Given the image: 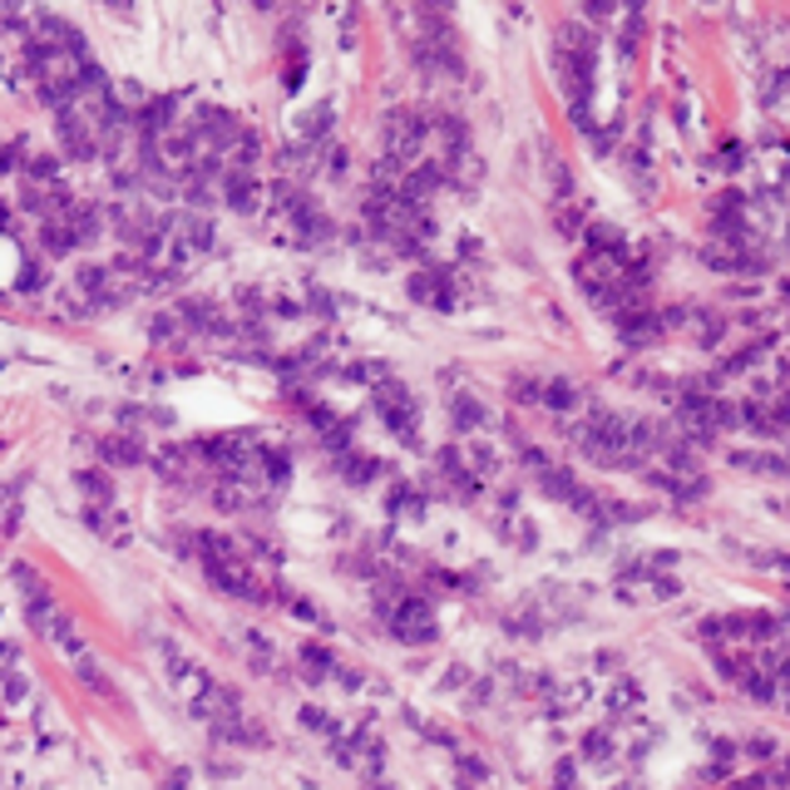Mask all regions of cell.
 Returning <instances> with one entry per match:
<instances>
[{
  "label": "cell",
  "mask_w": 790,
  "mask_h": 790,
  "mask_svg": "<svg viewBox=\"0 0 790 790\" xmlns=\"http://www.w3.org/2000/svg\"><path fill=\"white\" fill-rule=\"evenodd\" d=\"M479 420H485V410H479L469 396H459V400H455V425H459V430H475Z\"/></svg>",
  "instance_id": "9"
},
{
  "label": "cell",
  "mask_w": 790,
  "mask_h": 790,
  "mask_svg": "<svg viewBox=\"0 0 790 790\" xmlns=\"http://www.w3.org/2000/svg\"><path fill=\"white\" fill-rule=\"evenodd\" d=\"M198 559L203 569H208V578L218 583L228 598H248V603H267L272 598V588H267V578L258 573V563L242 553L238 539H223V533H203L198 539Z\"/></svg>",
  "instance_id": "1"
},
{
  "label": "cell",
  "mask_w": 790,
  "mask_h": 790,
  "mask_svg": "<svg viewBox=\"0 0 790 790\" xmlns=\"http://www.w3.org/2000/svg\"><path fill=\"white\" fill-rule=\"evenodd\" d=\"M553 69H559V85H563V95H569V105L583 115L588 89H593V69H598V40H593L578 20L559 25V40H553Z\"/></svg>",
  "instance_id": "2"
},
{
  "label": "cell",
  "mask_w": 790,
  "mask_h": 790,
  "mask_svg": "<svg viewBox=\"0 0 790 790\" xmlns=\"http://www.w3.org/2000/svg\"><path fill=\"white\" fill-rule=\"evenodd\" d=\"M79 485H85V495L95 499V505H105V499H109V479L99 475V469H89V475H79Z\"/></svg>",
  "instance_id": "11"
},
{
  "label": "cell",
  "mask_w": 790,
  "mask_h": 790,
  "mask_svg": "<svg viewBox=\"0 0 790 790\" xmlns=\"http://www.w3.org/2000/svg\"><path fill=\"white\" fill-rule=\"evenodd\" d=\"M105 455L119 459V465H139L143 450H139V440H133V435H119V440H105Z\"/></svg>",
  "instance_id": "8"
},
{
  "label": "cell",
  "mask_w": 790,
  "mask_h": 790,
  "mask_svg": "<svg viewBox=\"0 0 790 790\" xmlns=\"http://www.w3.org/2000/svg\"><path fill=\"white\" fill-rule=\"evenodd\" d=\"M153 465H159L163 479H173V485H198V465H203V445H169L153 455Z\"/></svg>",
  "instance_id": "6"
},
{
  "label": "cell",
  "mask_w": 790,
  "mask_h": 790,
  "mask_svg": "<svg viewBox=\"0 0 790 790\" xmlns=\"http://www.w3.org/2000/svg\"><path fill=\"white\" fill-rule=\"evenodd\" d=\"M386 623L400 642H430L435 638V608L425 598H410V593L396 588V598L386 603Z\"/></svg>",
  "instance_id": "4"
},
{
  "label": "cell",
  "mask_w": 790,
  "mask_h": 790,
  "mask_svg": "<svg viewBox=\"0 0 790 790\" xmlns=\"http://www.w3.org/2000/svg\"><path fill=\"white\" fill-rule=\"evenodd\" d=\"M736 465L742 469H766V475H781V455H736Z\"/></svg>",
  "instance_id": "10"
},
{
  "label": "cell",
  "mask_w": 790,
  "mask_h": 790,
  "mask_svg": "<svg viewBox=\"0 0 790 790\" xmlns=\"http://www.w3.org/2000/svg\"><path fill=\"white\" fill-rule=\"evenodd\" d=\"M410 296H415L420 306H435V312H450L455 306V277L450 272H415L410 277Z\"/></svg>",
  "instance_id": "7"
},
{
  "label": "cell",
  "mask_w": 790,
  "mask_h": 790,
  "mask_svg": "<svg viewBox=\"0 0 790 790\" xmlns=\"http://www.w3.org/2000/svg\"><path fill=\"white\" fill-rule=\"evenodd\" d=\"M89 69V50H59V45H30V75H35V89L50 99V105H65L69 95L79 89Z\"/></svg>",
  "instance_id": "3"
},
{
  "label": "cell",
  "mask_w": 790,
  "mask_h": 790,
  "mask_svg": "<svg viewBox=\"0 0 790 790\" xmlns=\"http://www.w3.org/2000/svg\"><path fill=\"white\" fill-rule=\"evenodd\" d=\"M376 410H381V420L396 430L405 445H415V425H420V415H415V396L405 391L400 381H381L376 386Z\"/></svg>",
  "instance_id": "5"
}]
</instances>
